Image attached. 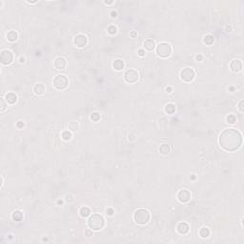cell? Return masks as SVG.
<instances>
[{
	"mask_svg": "<svg viewBox=\"0 0 244 244\" xmlns=\"http://www.w3.org/2000/svg\"><path fill=\"white\" fill-rule=\"evenodd\" d=\"M220 148L226 152H235L242 144V135L235 128H227L220 133L219 137Z\"/></svg>",
	"mask_w": 244,
	"mask_h": 244,
	"instance_id": "obj_1",
	"label": "cell"
},
{
	"mask_svg": "<svg viewBox=\"0 0 244 244\" xmlns=\"http://www.w3.org/2000/svg\"><path fill=\"white\" fill-rule=\"evenodd\" d=\"M88 227L93 231H100L105 226V219L99 214H93L89 217L87 221Z\"/></svg>",
	"mask_w": 244,
	"mask_h": 244,
	"instance_id": "obj_2",
	"label": "cell"
},
{
	"mask_svg": "<svg viewBox=\"0 0 244 244\" xmlns=\"http://www.w3.org/2000/svg\"><path fill=\"white\" fill-rule=\"evenodd\" d=\"M135 222L138 225H146L151 220V214L147 209H137L134 214Z\"/></svg>",
	"mask_w": 244,
	"mask_h": 244,
	"instance_id": "obj_3",
	"label": "cell"
},
{
	"mask_svg": "<svg viewBox=\"0 0 244 244\" xmlns=\"http://www.w3.org/2000/svg\"><path fill=\"white\" fill-rule=\"evenodd\" d=\"M69 78L65 74H56L53 79V86L57 91H64L69 87Z\"/></svg>",
	"mask_w": 244,
	"mask_h": 244,
	"instance_id": "obj_4",
	"label": "cell"
},
{
	"mask_svg": "<svg viewBox=\"0 0 244 244\" xmlns=\"http://www.w3.org/2000/svg\"><path fill=\"white\" fill-rule=\"evenodd\" d=\"M155 54H157V56L161 58H168L171 56L172 53H173V48L167 42H161L157 46H155Z\"/></svg>",
	"mask_w": 244,
	"mask_h": 244,
	"instance_id": "obj_5",
	"label": "cell"
},
{
	"mask_svg": "<svg viewBox=\"0 0 244 244\" xmlns=\"http://www.w3.org/2000/svg\"><path fill=\"white\" fill-rule=\"evenodd\" d=\"M179 77L183 82L190 83L195 79V77H196V71H195V70L193 69V68L185 67L180 71Z\"/></svg>",
	"mask_w": 244,
	"mask_h": 244,
	"instance_id": "obj_6",
	"label": "cell"
},
{
	"mask_svg": "<svg viewBox=\"0 0 244 244\" xmlns=\"http://www.w3.org/2000/svg\"><path fill=\"white\" fill-rule=\"evenodd\" d=\"M14 59V53L12 51L8 50V49L3 50L1 52V54H0V62H1L2 65H4V66H8V65L12 64Z\"/></svg>",
	"mask_w": 244,
	"mask_h": 244,
	"instance_id": "obj_7",
	"label": "cell"
},
{
	"mask_svg": "<svg viewBox=\"0 0 244 244\" xmlns=\"http://www.w3.org/2000/svg\"><path fill=\"white\" fill-rule=\"evenodd\" d=\"M139 78V74L138 71L135 69H129L125 71L124 74V80L129 84H134L137 82Z\"/></svg>",
	"mask_w": 244,
	"mask_h": 244,
	"instance_id": "obj_8",
	"label": "cell"
},
{
	"mask_svg": "<svg viewBox=\"0 0 244 244\" xmlns=\"http://www.w3.org/2000/svg\"><path fill=\"white\" fill-rule=\"evenodd\" d=\"M74 44L77 48H85L88 45V38L85 34H78L74 38Z\"/></svg>",
	"mask_w": 244,
	"mask_h": 244,
	"instance_id": "obj_9",
	"label": "cell"
},
{
	"mask_svg": "<svg viewBox=\"0 0 244 244\" xmlns=\"http://www.w3.org/2000/svg\"><path fill=\"white\" fill-rule=\"evenodd\" d=\"M192 198V195L188 190L186 189H182L178 192L177 194V199L179 200V202L181 203H187L189 202Z\"/></svg>",
	"mask_w": 244,
	"mask_h": 244,
	"instance_id": "obj_10",
	"label": "cell"
},
{
	"mask_svg": "<svg viewBox=\"0 0 244 244\" xmlns=\"http://www.w3.org/2000/svg\"><path fill=\"white\" fill-rule=\"evenodd\" d=\"M54 68L58 71H63L67 66V60L63 56H58L54 59Z\"/></svg>",
	"mask_w": 244,
	"mask_h": 244,
	"instance_id": "obj_11",
	"label": "cell"
},
{
	"mask_svg": "<svg viewBox=\"0 0 244 244\" xmlns=\"http://www.w3.org/2000/svg\"><path fill=\"white\" fill-rule=\"evenodd\" d=\"M230 69L233 73H239L242 70V61L240 59H233L230 62Z\"/></svg>",
	"mask_w": 244,
	"mask_h": 244,
	"instance_id": "obj_12",
	"label": "cell"
},
{
	"mask_svg": "<svg viewBox=\"0 0 244 244\" xmlns=\"http://www.w3.org/2000/svg\"><path fill=\"white\" fill-rule=\"evenodd\" d=\"M189 230H190V226L187 222H179L177 225V231L180 235H185V234L189 232Z\"/></svg>",
	"mask_w": 244,
	"mask_h": 244,
	"instance_id": "obj_13",
	"label": "cell"
},
{
	"mask_svg": "<svg viewBox=\"0 0 244 244\" xmlns=\"http://www.w3.org/2000/svg\"><path fill=\"white\" fill-rule=\"evenodd\" d=\"M32 92L34 93V95L36 96H42L44 95L45 92H46V87H45L44 84L42 83H36L32 88Z\"/></svg>",
	"mask_w": 244,
	"mask_h": 244,
	"instance_id": "obj_14",
	"label": "cell"
},
{
	"mask_svg": "<svg viewBox=\"0 0 244 244\" xmlns=\"http://www.w3.org/2000/svg\"><path fill=\"white\" fill-rule=\"evenodd\" d=\"M17 99H18V97L14 93L11 92V93H8L5 95V100L9 105H14V104L17 102Z\"/></svg>",
	"mask_w": 244,
	"mask_h": 244,
	"instance_id": "obj_15",
	"label": "cell"
},
{
	"mask_svg": "<svg viewBox=\"0 0 244 244\" xmlns=\"http://www.w3.org/2000/svg\"><path fill=\"white\" fill-rule=\"evenodd\" d=\"M155 42L153 40V39H146L144 42H143V48H144V50L148 51V52H152L154 51L155 49Z\"/></svg>",
	"mask_w": 244,
	"mask_h": 244,
	"instance_id": "obj_16",
	"label": "cell"
},
{
	"mask_svg": "<svg viewBox=\"0 0 244 244\" xmlns=\"http://www.w3.org/2000/svg\"><path fill=\"white\" fill-rule=\"evenodd\" d=\"M6 39L10 42H15L18 39V34L17 32H15L14 30L9 31L7 34H6Z\"/></svg>",
	"mask_w": 244,
	"mask_h": 244,
	"instance_id": "obj_17",
	"label": "cell"
},
{
	"mask_svg": "<svg viewBox=\"0 0 244 244\" xmlns=\"http://www.w3.org/2000/svg\"><path fill=\"white\" fill-rule=\"evenodd\" d=\"M113 70H115V71H121L123 70V68H124L125 66V63H124V61H123L122 59H115V60H113Z\"/></svg>",
	"mask_w": 244,
	"mask_h": 244,
	"instance_id": "obj_18",
	"label": "cell"
},
{
	"mask_svg": "<svg viewBox=\"0 0 244 244\" xmlns=\"http://www.w3.org/2000/svg\"><path fill=\"white\" fill-rule=\"evenodd\" d=\"M170 152H171L170 145L167 144V143H163V144H161L160 147H159V153H160L161 155H168Z\"/></svg>",
	"mask_w": 244,
	"mask_h": 244,
	"instance_id": "obj_19",
	"label": "cell"
},
{
	"mask_svg": "<svg viewBox=\"0 0 244 244\" xmlns=\"http://www.w3.org/2000/svg\"><path fill=\"white\" fill-rule=\"evenodd\" d=\"M69 131L71 132H78L79 129H80V125H79V122L78 121H71L69 123Z\"/></svg>",
	"mask_w": 244,
	"mask_h": 244,
	"instance_id": "obj_20",
	"label": "cell"
},
{
	"mask_svg": "<svg viewBox=\"0 0 244 244\" xmlns=\"http://www.w3.org/2000/svg\"><path fill=\"white\" fill-rule=\"evenodd\" d=\"M164 111L166 113H168V115H173L175 112V104L173 103H168L166 104L165 107H164Z\"/></svg>",
	"mask_w": 244,
	"mask_h": 244,
	"instance_id": "obj_21",
	"label": "cell"
},
{
	"mask_svg": "<svg viewBox=\"0 0 244 244\" xmlns=\"http://www.w3.org/2000/svg\"><path fill=\"white\" fill-rule=\"evenodd\" d=\"M211 235V231L209 228H207V227H202L200 230H199V236L202 237V239H207V237H209Z\"/></svg>",
	"mask_w": 244,
	"mask_h": 244,
	"instance_id": "obj_22",
	"label": "cell"
},
{
	"mask_svg": "<svg viewBox=\"0 0 244 244\" xmlns=\"http://www.w3.org/2000/svg\"><path fill=\"white\" fill-rule=\"evenodd\" d=\"M79 214H80V217H90V216H91V210H90V208H88V207H86V206L81 207L80 210H79Z\"/></svg>",
	"mask_w": 244,
	"mask_h": 244,
	"instance_id": "obj_23",
	"label": "cell"
},
{
	"mask_svg": "<svg viewBox=\"0 0 244 244\" xmlns=\"http://www.w3.org/2000/svg\"><path fill=\"white\" fill-rule=\"evenodd\" d=\"M12 219L14 221H20L22 219H23V213L19 210H16L12 214Z\"/></svg>",
	"mask_w": 244,
	"mask_h": 244,
	"instance_id": "obj_24",
	"label": "cell"
},
{
	"mask_svg": "<svg viewBox=\"0 0 244 244\" xmlns=\"http://www.w3.org/2000/svg\"><path fill=\"white\" fill-rule=\"evenodd\" d=\"M214 37L212 34H206L203 37V43L208 45V46H211L214 43Z\"/></svg>",
	"mask_w": 244,
	"mask_h": 244,
	"instance_id": "obj_25",
	"label": "cell"
},
{
	"mask_svg": "<svg viewBox=\"0 0 244 244\" xmlns=\"http://www.w3.org/2000/svg\"><path fill=\"white\" fill-rule=\"evenodd\" d=\"M61 137L65 141H69L73 138V134H71V131H64L62 133V135H61Z\"/></svg>",
	"mask_w": 244,
	"mask_h": 244,
	"instance_id": "obj_26",
	"label": "cell"
},
{
	"mask_svg": "<svg viewBox=\"0 0 244 244\" xmlns=\"http://www.w3.org/2000/svg\"><path fill=\"white\" fill-rule=\"evenodd\" d=\"M107 32H108V34L111 35H115V34H116V32H118V28H116L115 25H110L108 29H107Z\"/></svg>",
	"mask_w": 244,
	"mask_h": 244,
	"instance_id": "obj_27",
	"label": "cell"
},
{
	"mask_svg": "<svg viewBox=\"0 0 244 244\" xmlns=\"http://www.w3.org/2000/svg\"><path fill=\"white\" fill-rule=\"evenodd\" d=\"M100 118H101V115H100V113H97V112L93 113L92 115H91V120H92V121H93V122L99 121Z\"/></svg>",
	"mask_w": 244,
	"mask_h": 244,
	"instance_id": "obj_28",
	"label": "cell"
},
{
	"mask_svg": "<svg viewBox=\"0 0 244 244\" xmlns=\"http://www.w3.org/2000/svg\"><path fill=\"white\" fill-rule=\"evenodd\" d=\"M236 121V118L234 115H229L226 118V122L228 124H235Z\"/></svg>",
	"mask_w": 244,
	"mask_h": 244,
	"instance_id": "obj_29",
	"label": "cell"
},
{
	"mask_svg": "<svg viewBox=\"0 0 244 244\" xmlns=\"http://www.w3.org/2000/svg\"><path fill=\"white\" fill-rule=\"evenodd\" d=\"M0 104H1V108H0V111L1 112H4V111L6 110V108H7V106H8V104L7 102H6V100L5 98H1V100H0Z\"/></svg>",
	"mask_w": 244,
	"mask_h": 244,
	"instance_id": "obj_30",
	"label": "cell"
},
{
	"mask_svg": "<svg viewBox=\"0 0 244 244\" xmlns=\"http://www.w3.org/2000/svg\"><path fill=\"white\" fill-rule=\"evenodd\" d=\"M85 236H87V237H92L93 236V230L92 229H87L86 231H85Z\"/></svg>",
	"mask_w": 244,
	"mask_h": 244,
	"instance_id": "obj_31",
	"label": "cell"
},
{
	"mask_svg": "<svg viewBox=\"0 0 244 244\" xmlns=\"http://www.w3.org/2000/svg\"><path fill=\"white\" fill-rule=\"evenodd\" d=\"M243 104H244V101H243V100H240L239 103V110L241 113H243V112H244V107H243Z\"/></svg>",
	"mask_w": 244,
	"mask_h": 244,
	"instance_id": "obj_32",
	"label": "cell"
},
{
	"mask_svg": "<svg viewBox=\"0 0 244 244\" xmlns=\"http://www.w3.org/2000/svg\"><path fill=\"white\" fill-rule=\"evenodd\" d=\"M130 36L135 39V38L137 37V32H136L135 30H133L131 32H130Z\"/></svg>",
	"mask_w": 244,
	"mask_h": 244,
	"instance_id": "obj_33",
	"label": "cell"
},
{
	"mask_svg": "<svg viewBox=\"0 0 244 244\" xmlns=\"http://www.w3.org/2000/svg\"><path fill=\"white\" fill-rule=\"evenodd\" d=\"M137 54H138L140 57L145 56V51L143 50V49H139V50L137 51Z\"/></svg>",
	"mask_w": 244,
	"mask_h": 244,
	"instance_id": "obj_34",
	"label": "cell"
},
{
	"mask_svg": "<svg viewBox=\"0 0 244 244\" xmlns=\"http://www.w3.org/2000/svg\"><path fill=\"white\" fill-rule=\"evenodd\" d=\"M16 126H17V128L22 129V128H24L25 123H24L23 121H18V122H17V124H16Z\"/></svg>",
	"mask_w": 244,
	"mask_h": 244,
	"instance_id": "obj_35",
	"label": "cell"
},
{
	"mask_svg": "<svg viewBox=\"0 0 244 244\" xmlns=\"http://www.w3.org/2000/svg\"><path fill=\"white\" fill-rule=\"evenodd\" d=\"M116 16H118V12H116L115 11L111 12V17H112V18H115Z\"/></svg>",
	"mask_w": 244,
	"mask_h": 244,
	"instance_id": "obj_36",
	"label": "cell"
},
{
	"mask_svg": "<svg viewBox=\"0 0 244 244\" xmlns=\"http://www.w3.org/2000/svg\"><path fill=\"white\" fill-rule=\"evenodd\" d=\"M113 213H115V212H113V210L112 209V208H109V209L107 210V214H108L109 216H113Z\"/></svg>",
	"mask_w": 244,
	"mask_h": 244,
	"instance_id": "obj_37",
	"label": "cell"
},
{
	"mask_svg": "<svg viewBox=\"0 0 244 244\" xmlns=\"http://www.w3.org/2000/svg\"><path fill=\"white\" fill-rule=\"evenodd\" d=\"M202 58H203L202 55H200V54H197V56H196V59H197V61H201V60H202Z\"/></svg>",
	"mask_w": 244,
	"mask_h": 244,
	"instance_id": "obj_38",
	"label": "cell"
},
{
	"mask_svg": "<svg viewBox=\"0 0 244 244\" xmlns=\"http://www.w3.org/2000/svg\"><path fill=\"white\" fill-rule=\"evenodd\" d=\"M226 32H232V27H231V26H226Z\"/></svg>",
	"mask_w": 244,
	"mask_h": 244,
	"instance_id": "obj_39",
	"label": "cell"
},
{
	"mask_svg": "<svg viewBox=\"0 0 244 244\" xmlns=\"http://www.w3.org/2000/svg\"><path fill=\"white\" fill-rule=\"evenodd\" d=\"M19 62H20V63H25V57L21 56L20 58H19Z\"/></svg>",
	"mask_w": 244,
	"mask_h": 244,
	"instance_id": "obj_40",
	"label": "cell"
},
{
	"mask_svg": "<svg viewBox=\"0 0 244 244\" xmlns=\"http://www.w3.org/2000/svg\"><path fill=\"white\" fill-rule=\"evenodd\" d=\"M104 4H105V5H112V4H113V1H111V2L105 1V2H104Z\"/></svg>",
	"mask_w": 244,
	"mask_h": 244,
	"instance_id": "obj_41",
	"label": "cell"
},
{
	"mask_svg": "<svg viewBox=\"0 0 244 244\" xmlns=\"http://www.w3.org/2000/svg\"><path fill=\"white\" fill-rule=\"evenodd\" d=\"M166 91H167V93H171L172 92V88L171 87H167V88H166Z\"/></svg>",
	"mask_w": 244,
	"mask_h": 244,
	"instance_id": "obj_42",
	"label": "cell"
},
{
	"mask_svg": "<svg viewBox=\"0 0 244 244\" xmlns=\"http://www.w3.org/2000/svg\"><path fill=\"white\" fill-rule=\"evenodd\" d=\"M1 187H3V184H4V178H3V177H1Z\"/></svg>",
	"mask_w": 244,
	"mask_h": 244,
	"instance_id": "obj_43",
	"label": "cell"
},
{
	"mask_svg": "<svg viewBox=\"0 0 244 244\" xmlns=\"http://www.w3.org/2000/svg\"><path fill=\"white\" fill-rule=\"evenodd\" d=\"M27 3H29V4H35V3H37V1H34V2H29V1H27Z\"/></svg>",
	"mask_w": 244,
	"mask_h": 244,
	"instance_id": "obj_44",
	"label": "cell"
}]
</instances>
